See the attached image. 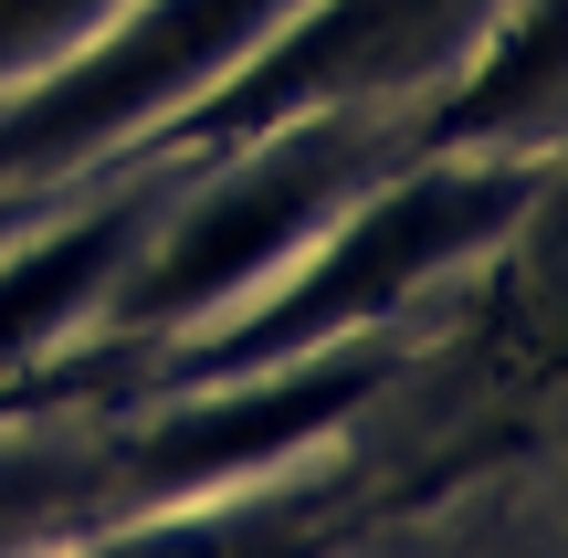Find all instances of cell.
<instances>
[{
    "mask_svg": "<svg viewBox=\"0 0 568 558\" xmlns=\"http://www.w3.org/2000/svg\"><path fill=\"white\" fill-rule=\"evenodd\" d=\"M105 11H116V0H0V74H21V63H42V53H74Z\"/></svg>",
    "mask_w": 568,
    "mask_h": 558,
    "instance_id": "30bf717a",
    "label": "cell"
},
{
    "mask_svg": "<svg viewBox=\"0 0 568 558\" xmlns=\"http://www.w3.org/2000/svg\"><path fill=\"white\" fill-rule=\"evenodd\" d=\"M148 222H159V201H148V190H105L95 211H74V222L53 232V243H21L11 264H0V379H11L21 358H32L42 337H53L63 316H74L84 295L126 264V253H138Z\"/></svg>",
    "mask_w": 568,
    "mask_h": 558,
    "instance_id": "5b68a950",
    "label": "cell"
},
{
    "mask_svg": "<svg viewBox=\"0 0 568 558\" xmlns=\"http://www.w3.org/2000/svg\"><path fill=\"white\" fill-rule=\"evenodd\" d=\"M548 95H568V0H527L495 32V53L464 74V95H443L422 116V148H485L506 126H527Z\"/></svg>",
    "mask_w": 568,
    "mask_h": 558,
    "instance_id": "8992f818",
    "label": "cell"
},
{
    "mask_svg": "<svg viewBox=\"0 0 568 558\" xmlns=\"http://www.w3.org/2000/svg\"><path fill=\"white\" fill-rule=\"evenodd\" d=\"M116 506V454L105 443H0V558L21 538H53Z\"/></svg>",
    "mask_w": 568,
    "mask_h": 558,
    "instance_id": "52a82bcc",
    "label": "cell"
},
{
    "mask_svg": "<svg viewBox=\"0 0 568 558\" xmlns=\"http://www.w3.org/2000/svg\"><path fill=\"white\" fill-rule=\"evenodd\" d=\"M95 558H316L305 506H264V517H180V527H138L126 548Z\"/></svg>",
    "mask_w": 568,
    "mask_h": 558,
    "instance_id": "ba28073f",
    "label": "cell"
},
{
    "mask_svg": "<svg viewBox=\"0 0 568 558\" xmlns=\"http://www.w3.org/2000/svg\"><path fill=\"white\" fill-rule=\"evenodd\" d=\"M495 11L506 0H305L232 74L201 84V105H169L138 138V159H201V148L232 159L295 116H368L379 95H422Z\"/></svg>",
    "mask_w": 568,
    "mask_h": 558,
    "instance_id": "6da1fadb",
    "label": "cell"
},
{
    "mask_svg": "<svg viewBox=\"0 0 568 558\" xmlns=\"http://www.w3.org/2000/svg\"><path fill=\"white\" fill-rule=\"evenodd\" d=\"M295 0H138L126 21H95L42 84L0 105V190L11 180H63V169L138 148L169 105H190L211 74L253 53Z\"/></svg>",
    "mask_w": 568,
    "mask_h": 558,
    "instance_id": "3957f363",
    "label": "cell"
},
{
    "mask_svg": "<svg viewBox=\"0 0 568 558\" xmlns=\"http://www.w3.org/2000/svg\"><path fill=\"white\" fill-rule=\"evenodd\" d=\"M527 201H537V159H464V148H443V159L410 169L400 190H379L368 211H347V222L316 243V264H305L274 306H253L243 327L222 337L211 369H222V379H253V369L305 358L316 337L368 327V316L400 306L432 264H464L474 243H495Z\"/></svg>",
    "mask_w": 568,
    "mask_h": 558,
    "instance_id": "7a4b0ae2",
    "label": "cell"
},
{
    "mask_svg": "<svg viewBox=\"0 0 568 558\" xmlns=\"http://www.w3.org/2000/svg\"><path fill=\"white\" fill-rule=\"evenodd\" d=\"M368 138H379L368 116H295V126H274V138L232 148L243 169L211 180V201L138 253V274H126V295H116V327H138V337L180 327V316H201L211 295H232L264 264H284V243L347 201Z\"/></svg>",
    "mask_w": 568,
    "mask_h": 558,
    "instance_id": "277c9868",
    "label": "cell"
},
{
    "mask_svg": "<svg viewBox=\"0 0 568 558\" xmlns=\"http://www.w3.org/2000/svg\"><path fill=\"white\" fill-rule=\"evenodd\" d=\"M495 348H506V369H527V379L568 369V232H558V243H537L527 285H516L506 316H495Z\"/></svg>",
    "mask_w": 568,
    "mask_h": 558,
    "instance_id": "9c48e42d",
    "label": "cell"
}]
</instances>
